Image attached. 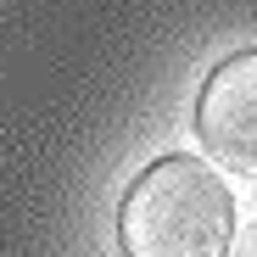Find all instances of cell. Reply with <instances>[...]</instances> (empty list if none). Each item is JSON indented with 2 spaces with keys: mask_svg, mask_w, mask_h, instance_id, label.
Wrapping results in <instances>:
<instances>
[{
  "mask_svg": "<svg viewBox=\"0 0 257 257\" xmlns=\"http://www.w3.org/2000/svg\"><path fill=\"white\" fill-rule=\"evenodd\" d=\"M123 257H229L235 196L207 157H157L117 201Z\"/></svg>",
  "mask_w": 257,
  "mask_h": 257,
  "instance_id": "6da1fadb",
  "label": "cell"
},
{
  "mask_svg": "<svg viewBox=\"0 0 257 257\" xmlns=\"http://www.w3.org/2000/svg\"><path fill=\"white\" fill-rule=\"evenodd\" d=\"M240 257H257V224L246 229V240H240Z\"/></svg>",
  "mask_w": 257,
  "mask_h": 257,
  "instance_id": "3957f363",
  "label": "cell"
},
{
  "mask_svg": "<svg viewBox=\"0 0 257 257\" xmlns=\"http://www.w3.org/2000/svg\"><path fill=\"white\" fill-rule=\"evenodd\" d=\"M201 151L240 179H257V51H235L207 73L196 95Z\"/></svg>",
  "mask_w": 257,
  "mask_h": 257,
  "instance_id": "7a4b0ae2",
  "label": "cell"
}]
</instances>
